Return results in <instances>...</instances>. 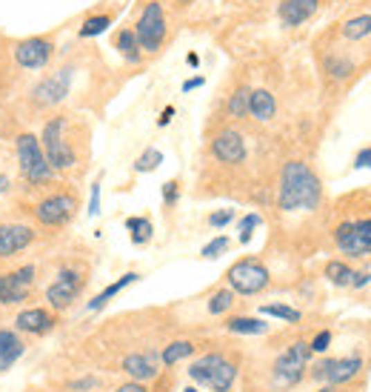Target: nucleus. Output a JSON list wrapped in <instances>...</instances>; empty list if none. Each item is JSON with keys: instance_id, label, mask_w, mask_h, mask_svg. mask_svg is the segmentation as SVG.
I'll return each mask as SVG.
<instances>
[{"instance_id": "nucleus-1", "label": "nucleus", "mask_w": 371, "mask_h": 392, "mask_svg": "<svg viewBox=\"0 0 371 392\" xmlns=\"http://www.w3.org/2000/svg\"><path fill=\"white\" fill-rule=\"evenodd\" d=\"M323 183L320 178L303 164V160H289L280 175V192H277V206L283 212H311L320 206Z\"/></svg>"}, {"instance_id": "nucleus-2", "label": "nucleus", "mask_w": 371, "mask_h": 392, "mask_svg": "<svg viewBox=\"0 0 371 392\" xmlns=\"http://www.w3.org/2000/svg\"><path fill=\"white\" fill-rule=\"evenodd\" d=\"M63 132H66V118H52L43 126V135H40L43 155H46V160H49V167L55 172H66V169H72L78 164V155H75L72 146H69Z\"/></svg>"}, {"instance_id": "nucleus-3", "label": "nucleus", "mask_w": 371, "mask_h": 392, "mask_svg": "<svg viewBox=\"0 0 371 392\" xmlns=\"http://www.w3.org/2000/svg\"><path fill=\"white\" fill-rule=\"evenodd\" d=\"M17 164H20L23 178H26L29 183H46V180L55 178V169L49 167V160H46L37 135L23 132L17 137Z\"/></svg>"}, {"instance_id": "nucleus-4", "label": "nucleus", "mask_w": 371, "mask_h": 392, "mask_svg": "<svg viewBox=\"0 0 371 392\" xmlns=\"http://www.w3.org/2000/svg\"><path fill=\"white\" fill-rule=\"evenodd\" d=\"M134 37H137V43H141V52H149V55H154L160 46H163V40H166V15H163V6H160L157 0L146 3V9L141 12V17H137Z\"/></svg>"}, {"instance_id": "nucleus-5", "label": "nucleus", "mask_w": 371, "mask_h": 392, "mask_svg": "<svg viewBox=\"0 0 371 392\" xmlns=\"http://www.w3.org/2000/svg\"><path fill=\"white\" fill-rule=\"evenodd\" d=\"M226 281H228V289L237 295H257L269 287L271 278H269V269L257 258H243L226 272Z\"/></svg>"}, {"instance_id": "nucleus-6", "label": "nucleus", "mask_w": 371, "mask_h": 392, "mask_svg": "<svg viewBox=\"0 0 371 392\" xmlns=\"http://www.w3.org/2000/svg\"><path fill=\"white\" fill-rule=\"evenodd\" d=\"M311 350L306 341H294L291 347H286V352H280V358L274 361V384L277 386H294L300 378L306 375Z\"/></svg>"}, {"instance_id": "nucleus-7", "label": "nucleus", "mask_w": 371, "mask_h": 392, "mask_svg": "<svg viewBox=\"0 0 371 392\" xmlns=\"http://www.w3.org/2000/svg\"><path fill=\"white\" fill-rule=\"evenodd\" d=\"M334 244L340 252L352 258H363L371 252V218L365 221H345L334 229Z\"/></svg>"}, {"instance_id": "nucleus-8", "label": "nucleus", "mask_w": 371, "mask_h": 392, "mask_svg": "<svg viewBox=\"0 0 371 392\" xmlns=\"http://www.w3.org/2000/svg\"><path fill=\"white\" fill-rule=\"evenodd\" d=\"M360 373H363V358H357V355H352V358H326L311 370V378L326 381L329 386H340V384L354 381Z\"/></svg>"}, {"instance_id": "nucleus-9", "label": "nucleus", "mask_w": 371, "mask_h": 392, "mask_svg": "<svg viewBox=\"0 0 371 392\" xmlns=\"http://www.w3.org/2000/svg\"><path fill=\"white\" fill-rule=\"evenodd\" d=\"M75 212H78V198L69 195V192L49 195L46 201H40L35 206V215H37V221L43 226H66L75 218Z\"/></svg>"}, {"instance_id": "nucleus-10", "label": "nucleus", "mask_w": 371, "mask_h": 392, "mask_svg": "<svg viewBox=\"0 0 371 392\" xmlns=\"http://www.w3.org/2000/svg\"><path fill=\"white\" fill-rule=\"evenodd\" d=\"M80 289H83V275L78 269H72V266H63L57 272L55 284L46 289V301H49L55 309H69L78 301Z\"/></svg>"}, {"instance_id": "nucleus-11", "label": "nucleus", "mask_w": 371, "mask_h": 392, "mask_svg": "<svg viewBox=\"0 0 371 392\" xmlns=\"http://www.w3.org/2000/svg\"><path fill=\"white\" fill-rule=\"evenodd\" d=\"M55 55V43L49 37H23L15 43V60L20 69H29V72H37Z\"/></svg>"}, {"instance_id": "nucleus-12", "label": "nucleus", "mask_w": 371, "mask_h": 392, "mask_svg": "<svg viewBox=\"0 0 371 392\" xmlns=\"http://www.w3.org/2000/svg\"><path fill=\"white\" fill-rule=\"evenodd\" d=\"M69 86H72V66H63V69H57L55 75L43 78V80L32 89V98H35V103H40V106H57L60 101H66Z\"/></svg>"}, {"instance_id": "nucleus-13", "label": "nucleus", "mask_w": 371, "mask_h": 392, "mask_svg": "<svg viewBox=\"0 0 371 392\" xmlns=\"http://www.w3.org/2000/svg\"><path fill=\"white\" fill-rule=\"evenodd\" d=\"M35 281V266H20L15 272L0 275V304H23L29 298V287Z\"/></svg>"}, {"instance_id": "nucleus-14", "label": "nucleus", "mask_w": 371, "mask_h": 392, "mask_svg": "<svg viewBox=\"0 0 371 392\" xmlns=\"http://www.w3.org/2000/svg\"><path fill=\"white\" fill-rule=\"evenodd\" d=\"M212 155L220 164H243L246 160V141L237 129H223L212 141Z\"/></svg>"}, {"instance_id": "nucleus-15", "label": "nucleus", "mask_w": 371, "mask_h": 392, "mask_svg": "<svg viewBox=\"0 0 371 392\" xmlns=\"http://www.w3.org/2000/svg\"><path fill=\"white\" fill-rule=\"evenodd\" d=\"M35 241V229L26 223H0V258H12Z\"/></svg>"}, {"instance_id": "nucleus-16", "label": "nucleus", "mask_w": 371, "mask_h": 392, "mask_svg": "<svg viewBox=\"0 0 371 392\" xmlns=\"http://www.w3.org/2000/svg\"><path fill=\"white\" fill-rule=\"evenodd\" d=\"M157 361H160V355L157 352H149V355H143V352H134V355H126L123 358V370H126V375L132 378V381H152V378H157Z\"/></svg>"}, {"instance_id": "nucleus-17", "label": "nucleus", "mask_w": 371, "mask_h": 392, "mask_svg": "<svg viewBox=\"0 0 371 392\" xmlns=\"http://www.w3.org/2000/svg\"><path fill=\"white\" fill-rule=\"evenodd\" d=\"M317 9H320V0H280L277 15H280L283 26H300V23H306Z\"/></svg>"}, {"instance_id": "nucleus-18", "label": "nucleus", "mask_w": 371, "mask_h": 392, "mask_svg": "<svg viewBox=\"0 0 371 392\" xmlns=\"http://www.w3.org/2000/svg\"><path fill=\"white\" fill-rule=\"evenodd\" d=\"M15 327L20 332H35V335H43V332H49L55 327V318L46 312V309H23L17 318H15Z\"/></svg>"}, {"instance_id": "nucleus-19", "label": "nucleus", "mask_w": 371, "mask_h": 392, "mask_svg": "<svg viewBox=\"0 0 371 392\" xmlns=\"http://www.w3.org/2000/svg\"><path fill=\"white\" fill-rule=\"evenodd\" d=\"M274 112H277V101H274V95L269 89H254L248 95V114L254 121L266 123V121L274 118Z\"/></svg>"}, {"instance_id": "nucleus-20", "label": "nucleus", "mask_w": 371, "mask_h": 392, "mask_svg": "<svg viewBox=\"0 0 371 392\" xmlns=\"http://www.w3.org/2000/svg\"><path fill=\"white\" fill-rule=\"evenodd\" d=\"M220 361H223L220 352H208V355H203V358H197V361L189 366V378H192L194 384L208 386V381H212V375H215V370L220 366Z\"/></svg>"}, {"instance_id": "nucleus-21", "label": "nucleus", "mask_w": 371, "mask_h": 392, "mask_svg": "<svg viewBox=\"0 0 371 392\" xmlns=\"http://www.w3.org/2000/svg\"><path fill=\"white\" fill-rule=\"evenodd\" d=\"M20 355H23V343H20L17 332L0 330V370H9Z\"/></svg>"}, {"instance_id": "nucleus-22", "label": "nucleus", "mask_w": 371, "mask_h": 392, "mask_svg": "<svg viewBox=\"0 0 371 392\" xmlns=\"http://www.w3.org/2000/svg\"><path fill=\"white\" fill-rule=\"evenodd\" d=\"M226 330L235 332V335H266L269 332V324H266L263 318L240 315V318H228L226 321Z\"/></svg>"}, {"instance_id": "nucleus-23", "label": "nucleus", "mask_w": 371, "mask_h": 392, "mask_svg": "<svg viewBox=\"0 0 371 392\" xmlns=\"http://www.w3.org/2000/svg\"><path fill=\"white\" fill-rule=\"evenodd\" d=\"M137 278H141V275H137V272H126V275H123V278H118V281H114V284H109V287H106V289H103L100 295H95V298H91V301H89V309H91V312H98V309H103V307H106V304L111 301V298H114V295H118L120 289H126L129 284H134Z\"/></svg>"}, {"instance_id": "nucleus-24", "label": "nucleus", "mask_w": 371, "mask_h": 392, "mask_svg": "<svg viewBox=\"0 0 371 392\" xmlns=\"http://www.w3.org/2000/svg\"><path fill=\"white\" fill-rule=\"evenodd\" d=\"M114 49H118L129 63H141L143 52H141V43L134 37V29H120L118 37H114Z\"/></svg>"}, {"instance_id": "nucleus-25", "label": "nucleus", "mask_w": 371, "mask_h": 392, "mask_svg": "<svg viewBox=\"0 0 371 392\" xmlns=\"http://www.w3.org/2000/svg\"><path fill=\"white\" fill-rule=\"evenodd\" d=\"M235 378H237V366L223 358L220 366L215 370V375H212V381H208V386H212L215 392H228L231 384H235Z\"/></svg>"}, {"instance_id": "nucleus-26", "label": "nucleus", "mask_w": 371, "mask_h": 392, "mask_svg": "<svg viewBox=\"0 0 371 392\" xmlns=\"http://www.w3.org/2000/svg\"><path fill=\"white\" fill-rule=\"evenodd\" d=\"M189 355H194V343H192V341H172L169 347L160 352V361H163L166 366H174L177 361L189 358Z\"/></svg>"}, {"instance_id": "nucleus-27", "label": "nucleus", "mask_w": 371, "mask_h": 392, "mask_svg": "<svg viewBox=\"0 0 371 392\" xmlns=\"http://www.w3.org/2000/svg\"><path fill=\"white\" fill-rule=\"evenodd\" d=\"M126 229L132 232L134 246H143L146 241H152V232H154V226H152L149 218H126Z\"/></svg>"}, {"instance_id": "nucleus-28", "label": "nucleus", "mask_w": 371, "mask_h": 392, "mask_svg": "<svg viewBox=\"0 0 371 392\" xmlns=\"http://www.w3.org/2000/svg\"><path fill=\"white\" fill-rule=\"evenodd\" d=\"M343 35L349 40H363L371 35V15H357L343 23Z\"/></svg>"}, {"instance_id": "nucleus-29", "label": "nucleus", "mask_w": 371, "mask_h": 392, "mask_svg": "<svg viewBox=\"0 0 371 392\" xmlns=\"http://www.w3.org/2000/svg\"><path fill=\"white\" fill-rule=\"evenodd\" d=\"M352 275H354V269L345 261H329L326 264V278L334 287H352Z\"/></svg>"}, {"instance_id": "nucleus-30", "label": "nucleus", "mask_w": 371, "mask_h": 392, "mask_svg": "<svg viewBox=\"0 0 371 392\" xmlns=\"http://www.w3.org/2000/svg\"><path fill=\"white\" fill-rule=\"evenodd\" d=\"M111 26V17L109 15H91V17H86L83 23H80V37H98V35H103L106 29Z\"/></svg>"}, {"instance_id": "nucleus-31", "label": "nucleus", "mask_w": 371, "mask_h": 392, "mask_svg": "<svg viewBox=\"0 0 371 392\" xmlns=\"http://www.w3.org/2000/svg\"><path fill=\"white\" fill-rule=\"evenodd\" d=\"M248 95H251V92L246 86H240L235 95L228 98V103H226L228 118H246V114H248Z\"/></svg>"}, {"instance_id": "nucleus-32", "label": "nucleus", "mask_w": 371, "mask_h": 392, "mask_svg": "<svg viewBox=\"0 0 371 392\" xmlns=\"http://www.w3.org/2000/svg\"><path fill=\"white\" fill-rule=\"evenodd\" d=\"M160 164H163V152L154 149V146H149L141 157L134 160V172H154Z\"/></svg>"}, {"instance_id": "nucleus-33", "label": "nucleus", "mask_w": 371, "mask_h": 392, "mask_svg": "<svg viewBox=\"0 0 371 392\" xmlns=\"http://www.w3.org/2000/svg\"><path fill=\"white\" fill-rule=\"evenodd\" d=\"M260 312L263 315H269V318H280V321H289V324H297L300 315L294 307H286V304H266V307H260Z\"/></svg>"}, {"instance_id": "nucleus-34", "label": "nucleus", "mask_w": 371, "mask_h": 392, "mask_svg": "<svg viewBox=\"0 0 371 392\" xmlns=\"http://www.w3.org/2000/svg\"><path fill=\"white\" fill-rule=\"evenodd\" d=\"M231 304H235V292H231V289H220V292H215L212 298H208V312H212V315H223V312L231 309Z\"/></svg>"}, {"instance_id": "nucleus-35", "label": "nucleus", "mask_w": 371, "mask_h": 392, "mask_svg": "<svg viewBox=\"0 0 371 392\" xmlns=\"http://www.w3.org/2000/svg\"><path fill=\"white\" fill-rule=\"evenodd\" d=\"M226 249H228V238H226V235H217L215 241H208V244L203 246V252H200V255H203V258H208V261H212V258L223 255Z\"/></svg>"}, {"instance_id": "nucleus-36", "label": "nucleus", "mask_w": 371, "mask_h": 392, "mask_svg": "<svg viewBox=\"0 0 371 392\" xmlns=\"http://www.w3.org/2000/svg\"><path fill=\"white\" fill-rule=\"evenodd\" d=\"M257 226H260V215H257V212L240 218V226H237V229H240V244H248V241H251V232H254Z\"/></svg>"}, {"instance_id": "nucleus-37", "label": "nucleus", "mask_w": 371, "mask_h": 392, "mask_svg": "<svg viewBox=\"0 0 371 392\" xmlns=\"http://www.w3.org/2000/svg\"><path fill=\"white\" fill-rule=\"evenodd\" d=\"M329 347H332V332H329V330L317 332V335H314V341L309 343V350H311V352H326Z\"/></svg>"}, {"instance_id": "nucleus-38", "label": "nucleus", "mask_w": 371, "mask_h": 392, "mask_svg": "<svg viewBox=\"0 0 371 392\" xmlns=\"http://www.w3.org/2000/svg\"><path fill=\"white\" fill-rule=\"evenodd\" d=\"M180 201V183L177 180H166L163 183V203L166 206H174Z\"/></svg>"}, {"instance_id": "nucleus-39", "label": "nucleus", "mask_w": 371, "mask_h": 392, "mask_svg": "<svg viewBox=\"0 0 371 392\" xmlns=\"http://www.w3.org/2000/svg\"><path fill=\"white\" fill-rule=\"evenodd\" d=\"M235 221V212L231 210H220V212H212L208 215V226H215V229H223L226 223Z\"/></svg>"}, {"instance_id": "nucleus-40", "label": "nucleus", "mask_w": 371, "mask_h": 392, "mask_svg": "<svg viewBox=\"0 0 371 392\" xmlns=\"http://www.w3.org/2000/svg\"><path fill=\"white\" fill-rule=\"evenodd\" d=\"M100 212V183H91V198H89V215L95 218Z\"/></svg>"}, {"instance_id": "nucleus-41", "label": "nucleus", "mask_w": 371, "mask_h": 392, "mask_svg": "<svg viewBox=\"0 0 371 392\" xmlns=\"http://www.w3.org/2000/svg\"><path fill=\"white\" fill-rule=\"evenodd\" d=\"M329 69H332V75L334 78H349V72H352V63H345V60H329Z\"/></svg>"}, {"instance_id": "nucleus-42", "label": "nucleus", "mask_w": 371, "mask_h": 392, "mask_svg": "<svg viewBox=\"0 0 371 392\" xmlns=\"http://www.w3.org/2000/svg\"><path fill=\"white\" fill-rule=\"evenodd\" d=\"M354 167H357V169H371V146H365V149L357 152Z\"/></svg>"}, {"instance_id": "nucleus-43", "label": "nucleus", "mask_w": 371, "mask_h": 392, "mask_svg": "<svg viewBox=\"0 0 371 392\" xmlns=\"http://www.w3.org/2000/svg\"><path fill=\"white\" fill-rule=\"evenodd\" d=\"M368 281H371V275H368V272H363V269L352 275V287H354V289H363Z\"/></svg>"}, {"instance_id": "nucleus-44", "label": "nucleus", "mask_w": 371, "mask_h": 392, "mask_svg": "<svg viewBox=\"0 0 371 392\" xmlns=\"http://www.w3.org/2000/svg\"><path fill=\"white\" fill-rule=\"evenodd\" d=\"M69 386H72V389H95L98 386V378H80V381H72V384H69Z\"/></svg>"}, {"instance_id": "nucleus-45", "label": "nucleus", "mask_w": 371, "mask_h": 392, "mask_svg": "<svg viewBox=\"0 0 371 392\" xmlns=\"http://www.w3.org/2000/svg\"><path fill=\"white\" fill-rule=\"evenodd\" d=\"M174 118V106H166L163 112H160V118H157V126H169Z\"/></svg>"}, {"instance_id": "nucleus-46", "label": "nucleus", "mask_w": 371, "mask_h": 392, "mask_svg": "<svg viewBox=\"0 0 371 392\" xmlns=\"http://www.w3.org/2000/svg\"><path fill=\"white\" fill-rule=\"evenodd\" d=\"M118 392H149L141 381H129V384H123V386H118Z\"/></svg>"}, {"instance_id": "nucleus-47", "label": "nucleus", "mask_w": 371, "mask_h": 392, "mask_svg": "<svg viewBox=\"0 0 371 392\" xmlns=\"http://www.w3.org/2000/svg\"><path fill=\"white\" fill-rule=\"evenodd\" d=\"M203 83H206V78H203V75H197V78H189V80H186V83H183V92H192V89H200Z\"/></svg>"}, {"instance_id": "nucleus-48", "label": "nucleus", "mask_w": 371, "mask_h": 392, "mask_svg": "<svg viewBox=\"0 0 371 392\" xmlns=\"http://www.w3.org/2000/svg\"><path fill=\"white\" fill-rule=\"evenodd\" d=\"M186 63L197 69V66H200V55H197V52H189V55H186Z\"/></svg>"}, {"instance_id": "nucleus-49", "label": "nucleus", "mask_w": 371, "mask_h": 392, "mask_svg": "<svg viewBox=\"0 0 371 392\" xmlns=\"http://www.w3.org/2000/svg\"><path fill=\"white\" fill-rule=\"evenodd\" d=\"M6 189H9V178H6V175H0V195H3Z\"/></svg>"}, {"instance_id": "nucleus-50", "label": "nucleus", "mask_w": 371, "mask_h": 392, "mask_svg": "<svg viewBox=\"0 0 371 392\" xmlns=\"http://www.w3.org/2000/svg\"><path fill=\"white\" fill-rule=\"evenodd\" d=\"M317 392H337V386H323V389H317Z\"/></svg>"}, {"instance_id": "nucleus-51", "label": "nucleus", "mask_w": 371, "mask_h": 392, "mask_svg": "<svg viewBox=\"0 0 371 392\" xmlns=\"http://www.w3.org/2000/svg\"><path fill=\"white\" fill-rule=\"evenodd\" d=\"M183 392H197V389H194V386H189V389H183Z\"/></svg>"}, {"instance_id": "nucleus-52", "label": "nucleus", "mask_w": 371, "mask_h": 392, "mask_svg": "<svg viewBox=\"0 0 371 392\" xmlns=\"http://www.w3.org/2000/svg\"><path fill=\"white\" fill-rule=\"evenodd\" d=\"M368 255H371V252H368Z\"/></svg>"}]
</instances>
